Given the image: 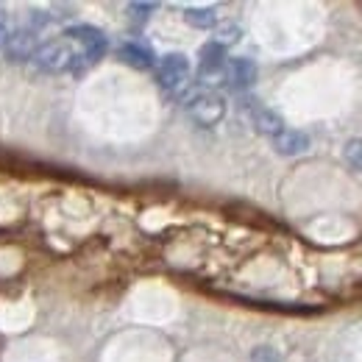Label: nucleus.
I'll use <instances>...</instances> for the list:
<instances>
[{"label":"nucleus","instance_id":"f257e3e1","mask_svg":"<svg viewBox=\"0 0 362 362\" xmlns=\"http://www.w3.org/2000/svg\"><path fill=\"white\" fill-rule=\"evenodd\" d=\"M34 67H40L42 73H84L90 64L84 62V56L70 45L64 37L62 40H50L42 42L34 53Z\"/></svg>","mask_w":362,"mask_h":362},{"label":"nucleus","instance_id":"f03ea898","mask_svg":"<svg viewBox=\"0 0 362 362\" xmlns=\"http://www.w3.org/2000/svg\"><path fill=\"white\" fill-rule=\"evenodd\" d=\"M156 84L170 95H181L189 84V76H192V67H189V59L184 53H165L162 59H156Z\"/></svg>","mask_w":362,"mask_h":362},{"label":"nucleus","instance_id":"7ed1b4c3","mask_svg":"<svg viewBox=\"0 0 362 362\" xmlns=\"http://www.w3.org/2000/svg\"><path fill=\"white\" fill-rule=\"evenodd\" d=\"M184 109H187V115L198 126H206L209 129V126H218L226 117V98L212 90H198L184 100Z\"/></svg>","mask_w":362,"mask_h":362},{"label":"nucleus","instance_id":"20e7f679","mask_svg":"<svg viewBox=\"0 0 362 362\" xmlns=\"http://www.w3.org/2000/svg\"><path fill=\"white\" fill-rule=\"evenodd\" d=\"M64 40L84 56V62H87L90 67L95 64V62H100V59L106 56V50H109L106 34H103L100 28H95V25H87V23H81V25H70V28L64 31Z\"/></svg>","mask_w":362,"mask_h":362},{"label":"nucleus","instance_id":"39448f33","mask_svg":"<svg viewBox=\"0 0 362 362\" xmlns=\"http://www.w3.org/2000/svg\"><path fill=\"white\" fill-rule=\"evenodd\" d=\"M226 50L221 45H215V42H206L198 50V84L218 87L221 81H226Z\"/></svg>","mask_w":362,"mask_h":362},{"label":"nucleus","instance_id":"423d86ee","mask_svg":"<svg viewBox=\"0 0 362 362\" xmlns=\"http://www.w3.org/2000/svg\"><path fill=\"white\" fill-rule=\"evenodd\" d=\"M257 76H259V70H257V64H254L251 59H245V56H234V59H228L226 81L231 90H237V92L251 90V87L257 84Z\"/></svg>","mask_w":362,"mask_h":362},{"label":"nucleus","instance_id":"0eeeda50","mask_svg":"<svg viewBox=\"0 0 362 362\" xmlns=\"http://www.w3.org/2000/svg\"><path fill=\"white\" fill-rule=\"evenodd\" d=\"M37 31L34 28H17L11 37H8V42H6V56H8V62H17V64H23V62H31L34 59V53H37Z\"/></svg>","mask_w":362,"mask_h":362},{"label":"nucleus","instance_id":"6e6552de","mask_svg":"<svg viewBox=\"0 0 362 362\" xmlns=\"http://www.w3.org/2000/svg\"><path fill=\"white\" fill-rule=\"evenodd\" d=\"M248 112H251V126H254L259 134L271 136V139L287 129L284 120H281V115H276L268 106H248Z\"/></svg>","mask_w":362,"mask_h":362},{"label":"nucleus","instance_id":"1a4fd4ad","mask_svg":"<svg viewBox=\"0 0 362 362\" xmlns=\"http://www.w3.org/2000/svg\"><path fill=\"white\" fill-rule=\"evenodd\" d=\"M273 151L279 156H298L310 151V136L296 129H284L279 136H273Z\"/></svg>","mask_w":362,"mask_h":362},{"label":"nucleus","instance_id":"9d476101","mask_svg":"<svg viewBox=\"0 0 362 362\" xmlns=\"http://www.w3.org/2000/svg\"><path fill=\"white\" fill-rule=\"evenodd\" d=\"M117 56H120L129 67H134V70H153V67H156L153 53H151L148 47L136 45V42H123V45L117 47Z\"/></svg>","mask_w":362,"mask_h":362},{"label":"nucleus","instance_id":"9b49d317","mask_svg":"<svg viewBox=\"0 0 362 362\" xmlns=\"http://www.w3.org/2000/svg\"><path fill=\"white\" fill-rule=\"evenodd\" d=\"M184 23L192 25V28H201V31H212L221 23V17H218V8L201 6V8H187L184 11Z\"/></svg>","mask_w":362,"mask_h":362},{"label":"nucleus","instance_id":"f8f14e48","mask_svg":"<svg viewBox=\"0 0 362 362\" xmlns=\"http://www.w3.org/2000/svg\"><path fill=\"white\" fill-rule=\"evenodd\" d=\"M240 37H243V28H240L237 23H231V20H223V23H218V25L212 28V42L221 45L223 50L231 47L234 42H240Z\"/></svg>","mask_w":362,"mask_h":362},{"label":"nucleus","instance_id":"ddd939ff","mask_svg":"<svg viewBox=\"0 0 362 362\" xmlns=\"http://www.w3.org/2000/svg\"><path fill=\"white\" fill-rule=\"evenodd\" d=\"M346 159H349L351 165L362 168V142L360 139H351V142L346 145Z\"/></svg>","mask_w":362,"mask_h":362},{"label":"nucleus","instance_id":"4468645a","mask_svg":"<svg viewBox=\"0 0 362 362\" xmlns=\"http://www.w3.org/2000/svg\"><path fill=\"white\" fill-rule=\"evenodd\" d=\"M251 362H281V360H279V354H276L273 349H268V346H259V349L251 354Z\"/></svg>","mask_w":362,"mask_h":362},{"label":"nucleus","instance_id":"2eb2a0df","mask_svg":"<svg viewBox=\"0 0 362 362\" xmlns=\"http://www.w3.org/2000/svg\"><path fill=\"white\" fill-rule=\"evenodd\" d=\"M153 8H156V3H129V11H134V17H139V20H145Z\"/></svg>","mask_w":362,"mask_h":362},{"label":"nucleus","instance_id":"dca6fc26","mask_svg":"<svg viewBox=\"0 0 362 362\" xmlns=\"http://www.w3.org/2000/svg\"><path fill=\"white\" fill-rule=\"evenodd\" d=\"M8 37H11V31H8V25H6V17L0 14V50L6 47V42H8Z\"/></svg>","mask_w":362,"mask_h":362}]
</instances>
